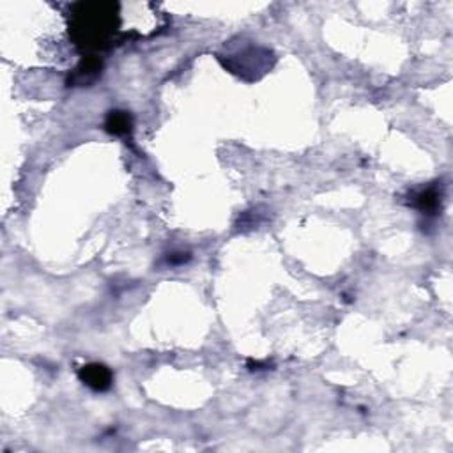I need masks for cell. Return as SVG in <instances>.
<instances>
[{
	"mask_svg": "<svg viewBox=\"0 0 453 453\" xmlns=\"http://www.w3.org/2000/svg\"><path fill=\"white\" fill-rule=\"evenodd\" d=\"M190 259L191 255L188 253V251H172V253H168V257H166V262H168L170 266H181V264L188 262Z\"/></svg>",
	"mask_w": 453,
	"mask_h": 453,
	"instance_id": "8992f818",
	"label": "cell"
},
{
	"mask_svg": "<svg viewBox=\"0 0 453 453\" xmlns=\"http://www.w3.org/2000/svg\"><path fill=\"white\" fill-rule=\"evenodd\" d=\"M78 377L84 383L87 388H90L93 392H106V389L112 388L113 383V374L108 367H105L103 363H89L84 365L78 372Z\"/></svg>",
	"mask_w": 453,
	"mask_h": 453,
	"instance_id": "7a4b0ae2",
	"label": "cell"
},
{
	"mask_svg": "<svg viewBox=\"0 0 453 453\" xmlns=\"http://www.w3.org/2000/svg\"><path fill=\"white\" fill-rule=\"evenodd\" d=\"M117 6L108 2L77 4L73 11V32L77 45L85 48H97L110 37L117 27Z\"/></svg>",
	"mask_w": 453,
	"mask_h": 453,
	"instance_id": "6da1fadb",
	"label": "cell"
},
{
	"mask_svg": "<svg viewBox=\"0 0 453 453\" xmlns=\"http://www.w3.org/2000/svg\"><path fill=\"white\" fill-rule=\"evenodd\" d=\"M102 61L96 59V57H87L84 61L78 64V68L75 69V78L73 81H78L80 85L89 84V81L96 80L99 75H102Z\"/></svg>",
	"mask_w": 453,
	"mask_h": 453,
	"instance_id": "5b68a950",
	"label": "cell"
},
{
	"mask_svg": "<svg viewBox=\"0 0 453 453\" xmlns=\"http://www.w3.org/2000/svg\"><path fill=\"white\" fill-rule=\"evenodd\" d=\"M105 130L115 137H124L133 130V119L124 110H110L105 119Z\"/></svg>",
	"mask_w": 453,
	"mask_h": 453,
	"instance_id": "3957f363",
	"label": "cell"
},
{
	"mask_svg": "<svg viewBox=\"0 0 453 453\" xmlns=\"http://www.w3.org/2000/svg\"><path fill=\"white\" fill-rule=\"evenodd\" d=\"M441 191L436 186H430L427 190L420 191L414 197V206L423 213V215H436L437 209L441 207Z\"/></svg>",
	"mask_w": 453,
	"mask_h": 453,
	"instance_id": "277c9868",
	"label": "cell"
}]
</instances>
